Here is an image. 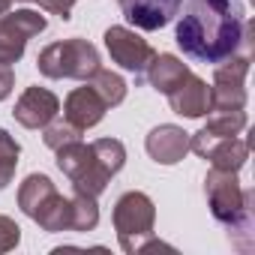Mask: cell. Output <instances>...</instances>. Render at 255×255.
Listing matches in <instances>:
<instances>
[{"instance_id":"cell-1","label":"cell","mask_w":255,"mask_h":255,"mask_svg":"<svg viewBox=\"0 0 255 255\" xmlns=\"http://www.w3.org/2000/svg\"><path fill=\"white\" fill-rule=\"evenodd\" d=\"M255 27L243 15L240 0H183L174 39L195 63H222L243 45H252Z\"/></svg>"},{"instance_id":"cell-2","label":"cell","mask_w":255,"mask_h":255,"mask_svg":"<svg viewBox=\"0 0 255 255\" xmlns=\"http://www.w3.org/2000/svg\"><path fill=\"white\" fill-rule=\"evenodd\" d=\"M54 153L57 168L69 177L72 189L93 198H99L108 189L111 177L126 165V147L117 138H96L93 144H81L78 138L72 144L57 147Z\"/></svg>"},{"instance_id":"cell-3","label":"cell","mask_w":255,"mask_h":255,"mask_svg":"<svg viewBox=\"0 0 255 255\" xmlns=\"http://www.w3.org/2000/svg\"><path fill=\"white\" fill-rule=\"evenodd\" d=\"M204 195L210 204V213L219 225H225L228 240L240 249L249 252L252 249V204L255 195L252 189H243L237 180V171H222V168H210V174L204 177Z\"/></svg>"},{"instance_id":"cell-4","label":"cell","mask_w":255,"mask_h":255,"mask_svg":"<svg viewBox=\"0 0 255 255\" xmlns=\"http://www.w3.org/2000/svg\"><path fill=\"white\" fill-rule=\"evenodd\" d=\"M18 207L24 216H30L42 231H69L72 207L69 198H63L48 174H27L18 186Z\"/></svg>"},{"instance_id":"cell-5","label":"cell","mask_w":255,"mask_h":255,"mask_svg":"<svg viewBox=\"0 0 255 255\" xmlns=\"http://www.w3.org/2000/svg\"><path fill=\"white\" fill-rule=\"evenodd\" d=\"M36 69L45 78H75V81H87L96 69H99V51L93 42L72 36L63 42H51L39 51L36 57Z\"/></svg>"},{"instance_id":"cell-6","label":"cell","mask_w":255,"mask_h":255,"mask_svg":"<svg viewBox=\"0 0 255 255\" xmlns=\"http://www.w3.org/2000/svg\"><path fill=\"white\" fill-rule=\"evenodd\" d=\"M114 231L120 240L123 252H138L141 243H147L153 237V225H156V207L150 201V195L132 189V192H123L114 204Z\"/></svg>"},{"instance_id":"cell-7","label":"cell","mask_w":255,"mask_h":255,"mask_svg":"<svg viewBox=\"0 0 255 255\" xmlns=\"http://www.w3.org/2000/svg\"><path fill=\"white\" fill-rule=\"evenodd\" d=\"M252 45H243L237 54L213 66L210 84V111H243L246 105V72H249Z\"/></svg>"},{"instance_id":"cell-8","label":"cell","mask_w":255,"mask_h":255,"mask_svg":"<svg viewBox=\"0 0 255 255\" xmlns=\"http://www.w3.org/2000/svg\"><path fill=\"white\" fill-rule=\"evenodd\" d=\"M105 48L111 54V60L126 69V72H132L135 84H144L147 81V66L153 63L156 51L147 39H141L132 27H123V24H114L105 30Z\"/></svg>"},{"instance_id":"cell-9","label":"cell","mask_w":255,"mask_h":255,"mask_svg":"<svg viewBox=\"0 0 255 255\" xmlns=\"http://www.w3.org/2000/svg\"><path fill=\"white\" fill-rule=\"evenodd\" d=\"M48 27L45 15L33 9H15L0 15V63H18L24 57V48L33 36H39Z\"/></svg>"},{"instance_id":"cell-10","label":"cell","mask_w":255,"mask_h":255,"mask_svg":"<svg viewBox=\"0 0 255 255\" xmlns=\"http://www.w3.org/2000/svg\"><path fill=\"white\" fill-rule=\"evenodd\" d=\"M189 150L198 153L201 159H210V165L222 168V171H240L246 165V159H249V141H243L237 135L210 138V135L195 132L189 138Z\"/></svg>"},{"instance_id":"cell-11","label":"cell","mask_w":255,"mask_h":255,"mask_svg":"<svg viewBox=\"0 0 255 255\" xmlns=\"http://www.w3.org/2000/svg\"><path fill=\"white\" fill-rule=\"evenodd\" d=\"M183 0H117L123 18L135 30H162L180 12Z\"/></svg>"},{"instance_id":"cell-12","label":"cell","mask_w":255,"mask_h":255,"mask_svg":"<svg viewBox=\"0 0 255 255\" xmlns=\"http://www.w3.org/2000/svg\"><path fill=\"white\" fill-rule=\"evenodd\" d=\"M57 114H60V99L45 87H27L12 108V117L24 129H42Z\"/></svg>"},{"instance_id":"cell-13","label":"cell","mask_w":255,"mask_h":255,"mask_svg":"<svg viewBox=\"0 0 255 255\" xmlns=\"http://www.w3.org/2000/svg\"><path fill=\"white\" fill-rule=\"evenodd\" d=\"M147 156L159 165H177L189 153V132H183L174 123H159L156 129H150L147 141Z\"/></svg>"},{"instance_id":"cell-14","label":"cell","mask_w":255,"mask_h":255,"mask_svg":"<svg viewBox=\"0 0 255 255\" xmlns=\"http://www.w3.org/2000/svg\"><path fill=\"white\" fill-rule=\"evenodd\" d=\"M165 96H168L171 111L180 114V117H204L210 111V84L204 78L192 75V72Z\"/></svg>"},{"instance_id":"cell-15","label":"cell","mask_w":255,"mask_h":255,"mask_svg":"<svg viewBox=\"0 0 255 255\" xmlns=\"http://www.w3.org/2000/svg\"><path fill=\"white\" fill-rule=\"evenodd\" d=\"M105 111H108L105 99L87 81H84V87H75L66 96V102H63V117L69 123H75L78 129H90V126H96L105 117Z\"/></svg>"},{"instance_id":"cell-16","label":"cell","mask_w":255,"mask_h":255,"mask_svg":"<svg viewBox=\"0 0 255 255\" xmlns=\"http://www.w3.org/2000/svg\"><path fill=\"white\" fill-rule=\"evenodd\" d=\"M189 72H192L189 63H183L180 57H174V54H156L153 63L147 66V81L159 93H171Z\"/></svg>"},{"instance_id":"cell-17","label":"cell","mask_w":255,"mask_h":255,"mask_svg":"<svg viewBox=\"0 0 255 255\" xmlns=\"http://www.w3.org/2000/svg\"><path fill=\"white\" fill-rule=\"evenodd\" d=\"M87 84L105 99V105L108 108H114V105H120L123 99H126V81L117 75V72H111V69H96L90 78H87Z\"/></svg>"},{"instance_id":"cell-18","label":"cell","mask_w":255,"mask_h":255,"mask_svg":"<svg viewBox=\"0 0 255 255\" xmlns=\"http://www.w3.org/2000/svg\"><path fill=\"white\" fill-rule=\"evenodd\" d=\"M246 129V114L243 111H213V117L201 126V135L210 138H228V135H240Z\"/></svg>"},{"instance_id":"cell-19","label":"cell","mask_w":255,"mask_h":255,"mask_svg":"<svg viewBox=\"0 0 255 255\" xmlns=\"http://www.w3.org/2000/svg\"><path fill=\"white\" fill-rule=\"evenodd\" d=\"M69 207H72L69 231H93V228L99 225V207H96V198H93V195L75 192V195L69 198Z\"/></svg>"},{"instance_id":"cell-20","label":"cell","mask_w":255,"mask_h":255,"mask_svg":"<svg viewBox=\"0 0 255 255\" xmlns=\"http://www.w3.org/2000/svg\"><path fill=\"white\" fill-rule=\"evenodd\" d=\"M84 135V129H78L75 123H69L66 117H54L48 126H42V141H45V147H51V150H57V147H63V144H72V141H78Z\"/></svg>"},{"instance_id":"cell-21","label":"cell","mask_w":255,"mask_h":255,"mask_svg":"<svg viewBox=\"0 0 255 255\" xmlns=\"http://www.w3.org/2000/svg\"><path fill=\"white\" fill-rule=\"evenodd\" d=\"M18 153H21V144L6 129H0V189H6L12 183L15 165H18Z\"/></svg>"},{"instance_id":"cell-22","label":"cell","mask_w":255,"mask_h":255,"mask_svg":"<svg viewBox=\"0 0 255 255\" xmlns=\"http://www.w3.org/2000/svg\"><path fill=\"white\" fill-rule=\"evenodd\" d=\"M18 240H21V228L15 225V219L0 216V252L15 249V246H18Z\"/></svg>"},{"instance_id":"cell-23","label":"cell","mask_w":255,"mask_h":255,"mask_svg":"<svg viewBox=\"0 0 255 255\" xmlns=\"http://www.w3.org/2000/svg\"><path fill=\"white\" fill-rule=\"evenodd\" d=\"M36 3L45 9V12H51V15H60L63 21L72 15V6H75V0H36Z\"/></svg>"},{"instance_id":"cell-24","label":"cell","mask_w":255,"mask_h":255,"mask_svg":"<svg viewBox=\"0 0 255 255\" xmlns=\"http://www.w3.org/2000/svg\"><path fill=\"white\" fill-rule=\"evenodd\" d=\"M12 87H15V72H12V66L0 63V102L12 93Z\"/></svg>"},{"instance_id":"cell-25","label":"cell","mask_w":255,"mask_h":255,"mask_svg":"<svg viewBox=\"0 0 255 255\" xmlns=\"http://www.w3.org/2000/svg\"><path fill=\"white\" fill-rule=\"evenodd\" d=\"M9 6H12V0H0V15L9 12Z\"/></svg>"},{"instance_id":"cell-26","label":"cell","mask_w":255,"mask_h":255,"mask_svg":"<svg viewBox=\"0 0 255 255\" xmlns=\"http://www.w3.org/2000/svg\"><path fill=\"white\" fill-rule=\"evenodd\" d=\"M21 3H30V0H21Z\"/></svg>"}]
</instances>
